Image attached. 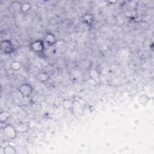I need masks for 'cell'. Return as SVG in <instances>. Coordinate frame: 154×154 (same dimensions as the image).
Masks as SVG:
<instances>
[{"mask_svg": "<svg viewBox=\"0 0 154 154\" xmlns=\"http://www.w3.org/2000/svg\"><path fill=\"white\" fill-rule=\"evenodd\" d=\"M2 134L5 140L12 141L16 138L18 131L14 126L11 125H7L2 130Z\"/></svg>", "mask_w": 154, "mask_h": 154, "instance_id": "obj_1", "label": "cell"}, {"mask_svg": "<svg viewBox=\"0 0 154 154\" xmlns=\"http://www.w3.org/2000/svg\"><path fill=\"white\" fill-rule=\"evenodd\" d=\"M1 50L4 54H10L13 53L14 47L11 40L4 39L1 42Z\"/></svg>", "mask_w": 154, "mask_h": 154, "instance_id": "obj_2", "label": "cell"}, {"mask_svg": "<svg viewBox=\"0 0 154 154\" xmlns=\"http://www.w3.org/2000/svg\"><path fill=\"white\" fill-rule=\"evenodd\" d=\"M18 91L23 98H28L32 94L33 92V88L30 84L24 83L20 86Z\"/></svg>", "mask_w": 154, "mask_h": 154, "instance_id": "obj_3", "label": "cell"}, {"mask_svg": "<svg viewBox=\"0 0 154 154\" xmlns=\"http://www.w3.org/2000/svg\"><path fill=\"white\" fill-rule=\"evenodd\" d=\"M30 49L34 53H42L45 51V42L42 40H36L30 44Z\"/></svg>", "mask_w": 154, "mask_h": 154, "instance_id": "obj_4", "label": "cell"}, {"mask_svg": "<svg viewBox=\"0 0 154 154\" xmlns=\"http://www.w3.org/2000/svg\"><path fill=\"white\" fill-rule=\"evenodd\" d=\"M56 38L55 35L51 32H48L44 38V42L47 44V45L52 47L56 43Z\"/></svg>", "mask_w": 154, "mask_h": 154, "instance_id": "obj_5", "label": "cell"}, {"mask_svg": "<svg viewBox=\"0 0 154 154\" xmlns=\"http://www.w3.org/2000/svg\"><path fill=\"white\" fill-rule=\"evenodd\" d=\"M36 79L40 83H46L49 79V75L45 72H41L36 76Z\"/></svg>", "mask_w": 154, "mask_h": 154, "instance_id": "obj_6", "label": "cell"}, {"mask_svg": "<svg viewBox=\"0 0 154 154\" xmlns=\"http://www.w3.org/2000/svg\"><path fill=\"white\" fill-rule=\"evenodd\" d=\"M3 151L4 154H16L18 153L16 148L10 144L5 146Z\"/></svg>", "mask_w": 154, "mask_h": 154, "instance_id": "obj_7", "label": "cell"}, {"mask_svg": "<svg viewBox=\"0 0 154 154\" xmlns=\"http://www.w3.org/2000/svg\"><path fill=\"white\" fill-rule=\"evenodd\" d=\"M93 16L92 14L90 13H87L84 14L83 16V21L84 23L89 26H90L93 24Z\"/></svg>", "mask_w": 154, "mask_h": 154, "instance_id": "obj_8", "label": "cell"}, {"mask_svg": "<svg viewBox=\"0 0 154 154\" xmlns=\"http://www.w3.org/2000/svg\"><path fill=\"white\" fill-rule=\"evenodd\" d=\"M10 9L13 11H18V12H21V7L23 3H21L19 1H14L10 3Z\"/></svg>", "mask_w": 154, "mask_h": 154, "instance_id": "obj_9", "label": "cell"}, {"mask_svg": "<svg viewBox=\"0 0 154 154\" xmlns=\"http://www.w3.org/2000/svg\"><path fill=\"white\" fill-rule=\"evenodd\" d=\"M10 117V113L9 112L3 111L0 113V122L1 124L5 123Z\"/></svg>", "mask_w": 154, "mask_h": 154, "instance_id": "obj_10", "label": "cell"}, {"mask_svg": "<svg viewBox=\"0 0 154 154\" xmlns=\"http://www.w3.org/2000/svg\"><path fill=\"white\" fill-rule=\"evenodd\" d=\"M73 104H74V102L69 99H65L62 102V105L66 110H70L73 107Z\"/></svg>", "mask_w": 154, "mask_h": 154, "instance_id": "obj_11", "label": "cell"}, {"mask_svg": "<svg viewBox=\"0 0 154 154\" xmlns=\"http://www.w3.org/2000/svg\"><path fill=\"white\" fill-rule=\"evenodd\" d=\"M149 99H149L148 95H146L145 94H143L141 95L140 97H139L138 102H139V103H140L142 105L145 106L146 104L148 103V102L149 101Z\"/></svg>", "mask_w": 154, "mask_h": 154, "instance_id": "obj_12", "label": "cell"}, {"mask_svg": "<svg viewBox=\"0 0 154 154\" xmlns=\"http://www.w3.org/2000/svg\"><path fill=\"white\" fill-rule=\"evenodd\" d=\"M22 68V64L18 61H13L10 64V69L15 72H18Z\"/></svg>", "mask_w": 154, "mask_h": 154, "instance_id": "obj_13", "label": "cell"}, {"mask_svg": "<svg viewBox=\"0 0 154 154\" xmlns=\"http://www.w3.org/2000/svg\"><path fill=\"white\" fill-rule=\"evenodd\" d=\"M14 128H16L18 133V132H19V133H25L28 130V125H26L24 123H19L18 125L14 127Z\"/></svg>", "mask_w": 154, "mask_h": 154, "instance_id": "obj_14", "label": "cell"}, {"mask_svg": "<svg viewBox=\"0 0 154 154\" xmlns=\"http://www.w3.org/2000/svg\"><path fill=\"white\" fill-rule=\"evenodd\" d=\"M89 75L93 79H97L100 77L99 72L96 69H91L89 72Z\"/></svg>", "mask_w": 154, "mask_h": 154, "instance_id": "obj_15", "label": "cell"}, {"mask_svg": "<svg viewBox=\"0 0 154 154\" xmlns=\"http://www.w3.org/2000/svg\"><path fill=\"white\" fill-rule=\"evenodd\" d=\"M31 9V4L29 3H24L22 5L21 7V12H23L24 13H28L30 10Z\"/></svg>", "mask_w": 154, "mask_h": 154, "instance_id": "obj_16", "label": "cell"}]
</instances>
